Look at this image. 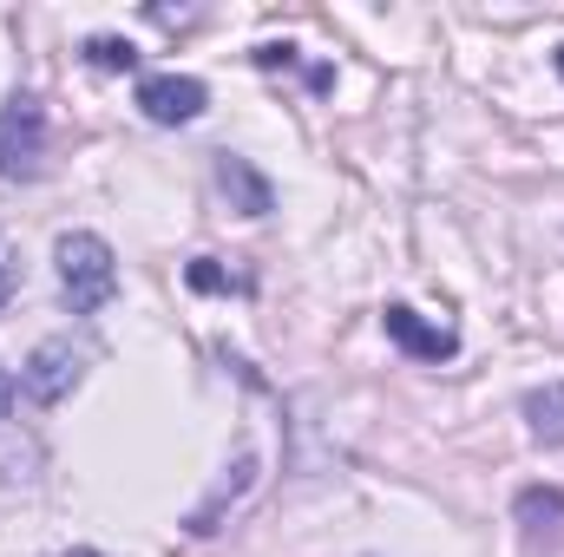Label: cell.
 Returning <instances> with one entry per match:
<instances>
[{
	"label": "cell",
	"instance_id": "5b68a950",
	"mask_svg": "<svg viewBox=\"0 0 564 557\" xmlns=\"http://www.w3.org/2000/svg\"><path fill=\"white\" fill-rule=\"evenodd\" d=\"M381 328H388V341H394V348H408L414 361H453V354H459V335H453V328H440V321H426V315H414L408 302H388Z\"/></svg>",
	"mask_w": 564,
	"mask_h": 557
},
{
	"label": "cell",
	"instance_id": "8992f818",
	"mask_svg": "<svg viewBox=\"0 0 564 557\" xmlns=\"http://www.w3.org/2000/svg\"><path fill=\"white\" fill-rule=\"evenodd\" d=\"M217 184L237 197V210H243V217H270V204H276V197H270V184H263L243 157H230V151L217 157Z\"/></svg>",
	"mask_w": 564,
	"mask_h": 557
},
{
	"label": "cell",
	"instance_id": "30bf717a",
	"mask_svg": "<svg viewBox=\"0 0 564 557\" xmlns=\"http://www.w3.org/2000/svg\"><path fill=\"white\" fill-rule=\"evenodd\" d=\"M191 282H197V288H224V276H217L210 263H191Z\"/></svg>",
	"mask_w": 564,
	"mask_h": 557
},
{
	"label": "cell",
	"instance_id": "3957f363",
	"mask_svg": "<svg viewBox=\"0 0 564 557\" xmlns=\"http://www.w3.org/2000/svg\"><path fill=\"white\" fill-rule=\"evenodd\" d=\"M79 348L73 341H40L33 354H26V368H20V394L26 401H40V407H59L73 387H79Z\"/></svg>",
	"mask_w": 564,
	"mask_h": 557
},
{
	"label": "cell",
	"instance_id": "ba28073f",
	"mask_svg": "<svg viewBox=\"0 0 564 557\" xmlns=\"http://www.w3.org/2000/svg\"><path fill=\"white\" fill-rule=\"evenodd\" d=\"M525 419H532V433H539L545 446H564V381L532 387V394H525Z\"/></svg>",
	"mask_w": 564,
	"mask_h": 557
},
{
	"label": "cell",
	"instance_id": "277c9868",
	"mask_svg": "<svg viewBox=\"0 0 564 557\" xmlns=\"http://www.w3.org/2000/svg\"><path fill=\"white\" fill-rule=\"evenodd\" d=\"M204 106H210V92L191 73H151V79H139V112L151 125H191V119H204Z\"/></svg>",
	"mask_w": 564,
	"mask_h": 557
},
{
	"label": "cell",
	"instance_id": "5bb4252c",
	"mask_svg": "<svg viewBox=\"0 0 564 557\" xmlns=\"http://www.w3.org/2000/svg\"><path fill=\"white\" fill-rule=\"evenodd\" d=\"M558 73H564V53H558Z\"/></svg>",
	"mask_w": 564,
	"mask_h": 557
},
{
	"label": "cell",
	"instance_id": "7a4b0ae2",
	"mask_svg": "<svg viewBox=\"0 0 564 557\" xmlns=\"http://www.w3.org/2000/svg\"><path fill=\"white\" fill-rule=\"evenodd\" d=\"M40 157H46V112L40 99H13L0 112V177L7 184L40 177Z\"/></svg>",
	"mask_w": 564,
	"mask_h": 557
},
{
	"label": "cell",
	"instance_id": "4fadbf2b",
	"mask_svg": "<svg viewBox=\"0 0 564 557\" xmlns=\"http://www.w3.org/2000/svg\"><path fill=\"white\" fill-rule=\"evenodd\" d=\"M66 557H106V551H66Z\"/></svg>",
	"mask_w": 564,
	"mask_h": 557
},
{
	"label": "cell",
	"instance_id": "9c48e42d",
	"mask_svg": "<svg viewBox=\"0 0 564 557\" xmlns=\"http://www.w3.org/2000/svg\"><path fill=\"white\" fill-rule=\"evenodd\" d=\"M86 59H93L99 73H132V66H139V46H132V40L99 33V40H86Z\"/></svg>",
	"mask_w": 564,
	"mask_h": 557
},
{
	"label": "cell",
	"instance_id": "6da1fadb",
	"mask_svg": "<svg viewBox=\"0 0 564 557\" xmlns=\"http://www.w3.org/2000/svg\"><path fill=\"white\" fill-rule=\"evenodd\" d=\"M53 263H59V288H66V308H73V315H99V308L112 302V288H119V263H112L106 237H93V230H66V237L53 243Z\"/></svg>",
	"mask_w": 564,
	"mask_h": 557
},
{
	"label": "cell",
	"instance_id": "8fae6325",
	"mask_svg": "<svg viewBox=\"0 0 564 557\" xmlns=\"http://www.w3.org/2000/svg\"><path fill=\"white\" fill-rule=\"evenodd\" d=\"M7 414H13V381L0 374V426H7Z\"/></svg>",
	"mask_w": 564,
	"mask_h": 557
},
{
	"label": "cell",
	"instance_id": "7c38bea8",
	"mask_svg": "<svg viewBox=\"0 0 564 557\" xmlns=\"http://www.w3.org/2000/svg\"><path fill=\"white\" fill-rule=\"evenodd\" d=\"M7 295H13V270L0 263V308H7Z\"/></svg>",
	"mask_w": 564,
	"mask_h": 557
},
{
	"label": "cell",
	"instance_id": "52a82bcc",
	"mask_svg": "<svg viewBox=\"0 0 564 557\" xmlns=\"http://www.w3.org/2000/svg\"><path fill=\"white\" fill-rule=\"evenodd\" d=\"M512 512H519V525H525L532 538H552V532L564 525V492L558 485H525Z\"/></svg>",
	"mask_w": 564,
	"mask_h": 557
}]
</instances>
